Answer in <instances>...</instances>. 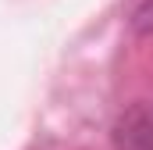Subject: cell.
Listing matches in <instances>:
<instances>
[{
	"label": "cell",
	"mask_w": 153,
	"mask_h": 150,
	"mask_svg": "<svg viewBox=\"0 0 153 150\" xmlns=\"http://www.w3.org/2000/svg\"><path fill=\"white\" fill-rule=\"evenodd\" d=\"M117 150H153V104H135L114 125Z\"/></svg>",
	"instance_id": "6da1fadb"
}]
</instances>
